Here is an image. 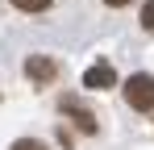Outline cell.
<instances>
[{"label": "cell", "mask_w": 154, "mask_h": 150, "mask_svg": "<svg viewBox=\"0 0 154 150\" xmlns=\"http://www.w3.org/2000/svg\"><path fill=\"white\" fill-rule=\"evenodd\" d=\"M125 100H129V108L150 113V108H154V75H146V71L129 75V79H125Z\"/></svg>", "instance_id": "obj_1"}, {"label": "cell", "mask_w": 154, "mask_h": 150, "mask_svg": "<svg viewBox=\"0 0 154 150\" xmlns=\"http://www.w3.org/2000/svg\"><path fill=\"white\" fill-rule=\"evenodd\" d=\"M83 88H92V92L117 88V71H112V63H92V67L83 71Z\"/></svg>", "instance_id": "obj_2"}, {"label": "cell", "mask_w": 154, "mask_h": 150, "mask_svg": "<svg viewBox=\"0 0 154 150\" xmlns=\"http://www.w3.org/2000/svg\"><path fill=\"white\" fill-rule=\"evenodd\" d=\"M25 75L33 83H50L54 75H58V67H54V58H46V54H29L25 58Z\"/></svg>", "instance_id": "obj_3"}, {"label": "cell", "mask_w": 154, "mask_h": 150, "mask_svg": "<svg viewBox=\"0 0 154 150\" xmlns=\"http://www.w3.org/2000/svg\"><path fill=\"white\" fill-rule=\"evenodd\" d=\"M63 113H71V117H75V125L83 129V133H96V117H92V113H88L75 96H63Z\"/></svg>", "instance_id": "obj_4"}, {"label": "cell", "mask_w": 154, "mask_h": 150, "mask_svg": "<svg viewBox=\"0 0 154 150\" xmlns=\"http://www.w3.org/2000/svg\"><path fill=\"white\" fill-rule=\"evenodd\" d=\"M13 8H21V13H42V8H50V0H13Z\"/></svg>", "instance_id": "obj_5"}, {"label": "cell", "mask_w": 154, "mask_h": 150, "mask_svg": "<svg viewBox=\"0 0 154 150\" xmlns=\"http://www.w3.org/2000/svg\"><path fill=\"white\" fill-rule=\"evenodd\" d=\"M13 150H46V142H38V138H17Z\"/></svg>", "instance_id": "obj_6"}, {"label": "cell", "mask_w": 154, "mask_h": 150, "mask_svg": "<svg viewBox=\"0 0 154 150\" xmlns=\"http://www.w3.org/2000/svg\"><path fill=\"white\" fill-rule=\"evenodd\" d=\"M142 29H154V0L142 4Z\"/></svg>", "instance_id": "obj_7"}, {"label": "cell", "mask_w": 154, "mask_h": 150, "mask_svg": "<svg viewBox=\"0 0 154 150\" xmlns=\"http://www.w3.org/2000/svg\"><path fill=\"white\" fill-rule=\"evenodd\" d=\"M104 4H108V8H125L129 0H104Z\"/></svg>", "instance_id": "obj_8"}]
</instances>
